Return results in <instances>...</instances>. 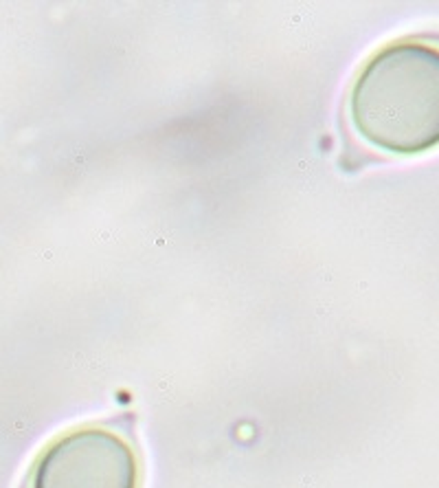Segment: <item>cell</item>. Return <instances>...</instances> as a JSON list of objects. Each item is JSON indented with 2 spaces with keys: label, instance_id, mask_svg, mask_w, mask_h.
Instances as JSON below:
<instances>
[{
  "label": "cell",
  "instance_id": "cell-1",
  "mask_svg": "<svg viewBox=\"0 0 439 488\" xmlns=\"http://www.w3.org/2000/svg\"><path fill=\"white\" fill-rule=\"evenodd\" d=\"M354 130L389 154L439 145V40L400 37L371 56L350 90Z\"/></svg>",
  "mask_w": 439,
  "mask_h": 488
},
{
  "label": "cell",
  "instance_id": "cell-2",
  "mask_svg": "<svg viewBox=\"0 0 439 488\" xmlns=\"http://www.w3.org/2000/svg\"><path fill=\"white\" fill-rule=\"evenodd\" d=\"M141 457L130 438L103 425H82L42 448L29 488H141Z\"/></svg>",
  "mask_w": 439,
  "mask_h": 488
}]
</instances>
